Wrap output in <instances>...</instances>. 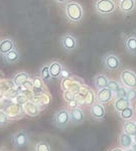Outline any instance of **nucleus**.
<instances>
[{
	"label": "nucleus",
	"mask_w": 136,
	"mask_h": 151,
	"mask_svg": "<svg viewBox=\"0 0 136 151\" xmlns=\"http://www.w3.org/2000/svg\"><path fill=\"white\" fill-rule=\"evenodd\" d=\"M70 117H71V123L74 124V125L82 124L85 121V119H86L84 111L81 108H79V107L72 108L70 110Z\"/></svg>",
	"instance_id": "9d476101"
},
{
	"label": "nucleus",
	"mask_w": 136,
	"mask_h": 151,
	"mask_svg": "<svg viewBox=\"0 0 136 151\" xmlns=\"http://www.w3.org/2000/svg\"><path fill=\"white\" fill-rule=\"evenodd\" d=\"M126 96H127V89H126V87L120 86L119 90L116 92L115 97L116 98H126Z\"/></svg>",
	"instance_id": "c756f323"
},
{
	"label": "nucleus",
	"mask_w": 136,
	"mask_h": 151,
	"mask_svg": "<svg viewBox=\"0 0 136 151\" xmlns=\"http://www.w3.org/2000/svg\"><path fill=\"white\" fill-rule=\"evenodd\" d=\"M113 95H114L113 92L111 91V90L109 89L108 87H107V88H103V89L98 90V92H97L96 101L98 102V103H101V104L105 105L107 103H109V102L112 100Z\"/></svg>",
	"instance_id": "1a4fd4ad"
},
{
	"label": "nucleus",
	"mask_w": 136,
	"mask_h": 151,
	"mask_svg": "<svg viewBox=\"0 0 136 151\" xmlns=\"http://www.w3.org/2000/svg\"><path fill=\"white\" fill-rule=\"evenodd\" d=\"M135 123H136V121H135Z\"/></svg>",
	"instance_id": "58836bf2"
},
{
	"label": "nucleus",
	"mask_w": 136,
	"mask_h": 151,
	"mask_svg": "<svg viewBox=\"0 0 136 151\" xmlns=\"http://www.w3.org/2000/svg\"><path fill=\"white\" fill-rule=\"evenodd\" d=\"M124 151H134V150H133L131 147H129V148H126V149H125Z\"/></svg>",
	"instance_id": "c9c22d12"
},
{
	"label": "nucleus",
	"mask_w": 136,
	"mask_h": 151,
	"mask_svg": "<svg viewBox=\"0 0 136 151\" xmlns=\"http://www.w3.org/2000/svg\"><path fill=\"white\" fill-rule=\"evenodd\" d=\"M48 67H50V74L53 79H60L62 70L64 69V65L60 64V62L53 60V62H52L48 65Z\"/></svg>",
	"instance_id": "4468645a"
},
{
	"label": "nucleus",
	"mask_w": 136,
	"mask_h": 151,
	"mask_svg": "<svg viewBox=\"0 0 136 151\" xmlns=\"http://www.w3.org/2000/svg\"><path fill=\"white\" fill-rule=\"evenodd\" d=\"M43 82L40 77H35L32 83V90L35 95H42L43 93Z\"/></svg>",
	"instance_id": "aec40b11"
},
{
	"label": "nucleus",
	"mask_w": 136,
	"mask_h": 151,
	"mask_svg": "<svg viewBox=\"0 0 136 151\" xmlns=\"http://www.w3.org/2000/svg\"><path fill=\"white\" fill-rule=\"evenodd\" d=\"M120 80L126 88H136V73L131 70H124L120 74Z\"/></svg>",
	"instance_id": "0eeeda50"
},
{
	"label": "nucleus",
	"mask_w": 136,
	"mask_h": 151,
	"mask_svg": "<svg viewBox=\"0 0 136 151\" xmlns=\"http://www.w3.org/2000/svg\"><path fill=\"white\" fill-rule=\"evenodd\" d=\"M30 80V75L25 72H20V73H17L13 78H12V82L15 86H23L25 85L26 83L28 82Z\"/></svg>",
	"instance_id": "f3484780"
},
{
	"label": "nucleus",
	"mask_w": 136,
	"mask_h": 151,
	"mask_svg": "<svg viewBox=\"0 0 136 151\" xmlns=\"http://www.w3.org/2000/svg\"><path fill=\"white\" fill-rule=\"evenodd\" d=\"M133 142H135L136 143V134L134 136H133Z\"/></svg>",
	"instance_id": "e433bc0d"
},
{
	"label": "nucleus",
	"mask_w": 136,
	"mask_h": 151,
	"mask_svg": "<svg viewBox=\"0 0 136 151\" xmlns=\"http://www.w3.org/2000/svg\"><path fill=\"white\" fill-rule=\"evenodd\" d=\"M126 98L130 101V103L136 102V88H127V96Z\"/></svg>",
	"instance_id": "a878e982"
},
{
	"label": "nucleus",
	"mask_w": 136,
	"mask_h": 151,
	"mask_svg": "<svg viewBox=\"0 0 136 151\" xmlns=\"http://www.w3.org/2000/svg\"><path fill=\"white\" fill-rule=\"evenodd\" d=\"M15 48V42L10 37L2 38L0 40V57H3L7 52Z\"/></svg>",
	"instance_id": "9b49d317"
},
{
	"label": "nucleus",
	"mask_w": 136,
	"mask_h": 151,
	"mask_svg": "<svg viewBox=\"0 0 136 151\" xmlns=\"http://www.w3.org/2000/svg\"><path fill=\"white\" fill-rule=\"evenodd\" d=\"M131 148H132V149L134 150V151H136V143L135 142L132 143V145H131Z\"/></svg>",
	"instance_id": "72a5a7b5"
},
{
	"label": "nucleus",
	"mask_w": 136,
	"mask_h": 151,
	"mask_svg": "<svg viewBox=\"0 0 136 151\" xmlns=\"http://www.w3.org/2000/svg\"><path fill=\"white\" fill-rule=\"evenodd\" d=\"M60 78L62 79H68V78H71V73L69 72L64 67V69L62 70V74H60Z\"/></svg>",
	"instance_id": "2f4dec72"
},
{
	"label": "nucleus",
	"mask_w": 136,
	"mask_h": 151,
	"mask_svg": "<svg viewBox=\"0 0 136 151\" xmlns=\"http://www.w3.org/2000/svg\"><path fill=\"white\" fill-rule=\"evenodd\" d=\"M25 109H26L27 113L30 114V116L38 115V112H40V110H38V108H37V106H36L35 104H33V103H30V102H28V103L26 104Z\"/></svg>",
	"instance_id": "b1692460"
},
{
	"label": "nucleus",
	"mask_w": 136,
	"mask_h": 151,
	"mask_svg": "<svg viewBox=\"0 0 136 151\" xmlns=\"http://www.w3.org/2000/svg\"><path fill=\"white\" fill-rule=\"evenodd\" d=\"M40 77L42 78L45 83H50L53 78L50 74V67H48V65H45L42 67V69L40 70Z\"/></svg>",
	"instance_id": "5701e85b"
},
{
	"label": "nucleus",
	"mask_w": 136,
	"mask_h": 151,
	"mask_svg": "<svg viewBox=\"0 0 136 151\" xmlns=\"http://www.w3.org/2000/svg\"><path fill=\"white\" fill-rule=\"evenodd\" d=\"M60 45L65 52H74L78 47V40L74 35L65 33L60 36Z\"/></svg>",
	"instance_id": "39448f33"
},
{
	"label": "nucleus",
	"mask_w": 136,
	"mask_h": 151,
	"mask_svg": "<svg viewBox=\"0 0 136 151\" xmlns=\"http://www.w3.org/2000/svg\"><path fill=\"white\" fill-rule=\"evenodd\" d=\"M1 58L6 65H14V64H17L19 60H20V53H19L17 48L15 47L14 50H10V52H7L6 55H4Z\"/></svg>",
	"instance_id": "ddd939ff"
},
{
	"label": "nucleus",
	"mask_w": 136,
	"mask_h": 151,
	"mask_svg": "<svg viewBox=\"0 0 136 151\" xmlns=\"http://www.w3.org/2000/svg\"><path fill=\"white\" fill-rule=\"evenodd\" d=\"M57 4H60V5H63V4H65L69 0H53Z\"/></svg>",
	"instance_id": "473e14b6"
},
{
	"label": "nucleus",
	"mask_w": 136,
	"mask_h": 151,
	"mask_svg": "<svg viewBox=\"0 0 136 151\" xmlns=\"http://www.w3.org/2000/svg\"><path fill=\"white\" fill-rule=\"evenodd\" d=\"M129 106H131V103L127 98H116L115 102H114V109L118 113Z\"/></svg>",
	"instance_id": "6ab92c4d"
},
{
	"label": "nucleus",
	"mask_w": 136,
	"mask_h": 151,
	"mask_svg": "<svg viewBox=\"0 0 136 151\" xmlns=\"http://www.w3.org/2000/svg\"><path fill=\"white\" fill-rule=\"evenodd\" d=\"M65 14L72 23H80L84 18V9L77 1H68L65 4Z\"/></svg>",
	"instance_id": "f257e3e1"
},
{
	"label": "nucleus",
	"mask_w": 136,
	"mask_h": 151,
	"mask_svg": "<svg viewBox=\"0 0 136 151\" xmlns=\"http://www.w3.org/2000/svg\"><path fill=\"white\" fill-rule=\"evenodd\" d=\"M90 115H91L92 118L96 121H102L104 120L106 115V110H105V107H104L103 104L101 103H94L90 108Z\"/></svg>",
	"instance_id": "6e6552de"
},
{
	"label": "nucleus",
	"mask_w": 136,
	"mask_h": 151,
	"mask_svg": "<svg viewBox=\"0 0 136 151\" xmlns=\"http://www.w3.org/2000/svg\"><path fill=\"white\" fill-rule=\"evenodd\" d=\"M112 151H123L122 148H114Z\"/></svg>",
	"instance_id": "f704fd0d"
},
{
	"label": "nucleus",
	"mask_w": 136,
	"mask_h": 151,
	"mask_svg": "<svg viewBox=\"0 0 136 151\" xmlns=\"http://www.w3.org/2000/svg\"><path fill=\"white\" fill-rule=\"evenodd\" d=\"M136 9V0H121L119 2V10L124 14H130Z\"/></svg>",
	"instance_id": "f8f14e48"
},
{
	"label": "nucleus",
	"mask_w": 136,
	"mask_h": 151,
	"mask_svg": "<svg viewBox=\"0 0 136 151\" xmlns=\"http://www.w3.org/2000/svg\"><path fill=\"white\" fill-rule=\"evenodd\" d=\"M35 151H52V150H50V146L47 141L42 140L36 143Z\"/></svg>",
	"instance_id": "393cba45"
},
{
	"label": "nucleus",
	"mask_w": 136,
	"mask_h": 151,
	"mask_svg": "<svg viewBox=\"0 0 136 151\" xmlns=\"http://www.w3.org/2000/svg\"><path fill=\"white\" fill-rule=\"evenodd\" d=\"M119 1H121V0H119Z\"/></svg>",
	"instance_id": "4c0bfd02"
},
{
	"label": "nucleus",
	"mask_w": 136,
	"mask_h": 151,
	"mask_svg": "<svg viewBox=\"0 0 136 151\" xmlns=\"http://www.w3.org/2000/svg\"><path fill=\"white\" fill-rule=\"evenodd\" d=\"M125 50L129 55H136V35H131L126 37Z\"/></svg>",
	"instance_id": "2eb2a0df"
},
{
	"label": "nucleus",
	"mask_w": 136,
	"mask_h": 151,
	"mask_svg": "<svg viewBox=\"0 0 136 151\" xmlns=\"http://www.w3.org/2000/svg\"><path fill=\"white\" fill-rule=\"evenodd\" d=\"M53 124L60 130H64L67 128L71 124L70 111L65 108L59 109L53 117Z\"/></svg>",
	"instance_id": "7ed1b4c3"
},
{
	"label": "nucleus",
	"mask_w": 136,
	"mask_h": 151,
	"mask_svg": "<svg viewBox=\"0 0 136 151\" xmlns=\"http://www.w3.org/2000/svg\"><path fill=\"white\" fill-rule=\"evenodd\" d=\"M108 82H109L108 78L103 74H97L93 79L94 86L97 90L103 89V88H107L108 87Z\"/></svg>",
	"instance_id": "dca6fc26"
},
{
	"label": "nucleus",
	"mask_w": 136,
	"mask_h": 151,
	"mask_svg": "<svg viewBox=\"0 0 136 151\" xmlns=\"http://www.w3.org/2000/svg\"><path fill=\"white\" fill-rule=\"evenodd\" d=\"M104 68L109 72H115L121 68V60L118 55L114 53H107L103 58Z\"/></svg>",
	"instance_id": "423d86ee"
},
{
	"label": "nucleus",
	"mask_w": 136,
	"mask_h": 151,
	"mask_svg": "<svg viewBox=\"0 0 136 151\" xmlns=\"http://www.w3.org/2000/svg\"><path fill=\"white\" fill-rule=\"evenodd\" d=\"M108 88L111 90V91L113 92V94L115 95L116 94V92L119 90V88H120V85H119V83L118 82H116V81H109L108 82Z\"/></svg>",
	"instance_id": "c85d7f7f"
},
{
	"label": "nucleus",
	"mask_w": 136,
	"mask_h": 151,
	"mask_svg": "<svg viewBox=\"0 0 136 151\" xmlns=\"http://www.w3.org/2000/svg\"><path fill=\"white\" fill-rule=\"evenodd\" d=\"M30 142V136L27 131L19 130L11 135V144L15 149H23L27 147Z\"/></svg>",
	"instance_id": "20e7f679"
},
{
	"label": "nucleus",
	"mask_w": 136,
	"mask_h": 151,
	"mask_svg": "<svg viewBox=\"0 0 136 151\" xmlns=\"http://www.w3.org/2000/svg\"><path fill=\"white\" fill-rule=\"evenodd\" d=\"M94 8L97 13L102 17L111 15L116 9V3L113 0H96Z\"/></svg>",
	"instance_id": "f03ea898"
},
{
	"label": "nucleus",
	"mask_w": 136,
	"mask_h": 151,
	"mask_svg": "<svg viewBox=\"0 0 136 151\" xmlns=\"http://www.w3.org/2000/svg\"><path fill=\"white\" fill-rule=\"evenodd\" d=\"M95 100H96V97H95V95L93 93V91H88V93L86 95V103L87 105H89V106H92L94 103H95Z\"/></svg>",
	"instance_id": "cd10ccee"
},
{
	"label": "nucleus",
	"mask_w": 136,
	"mask_h": 151,
	"mask_svg": "<svg viewBox=\"0 0 136 151\" xmlns=\"http://www.w3.org/2000/svg\"><path fill=\"white\" fill-rule=\"evenodd\" d=\"M64 98H65V101L71 102V101H73V100L76 99V95L73 93V92L70 91V90H65V91L64 92Z\"/></svg>",
	"instance_id": "7c9ffc66"
},
{
	"label": "nucleus",
	"mask_w": 136,
	"mask_h": 151,
	"mask_svg": "<svg viewBox=\"0 0 136 151\" xmlns=\"http://www.w3.org/2000/svg\"><path fill=\"white\" fill-rule=\"evenodd\" d=\"M119 116L122 120L127 121V120H131V119L134 117V109L131 106L125 108L124 110H122L121 112H119Z\"/></svg>",
	"instance_id": "4be33fe9"
},
{
	"label": "nucleus",
	"mask_w": 136,
	"mask_h": 151,
	"mask_svg": "<svg viewBox=\"0 0 136 151\" xmlns=\"http://www.w3.org/2000/svg\"><path fill=\"white\" fill-rule=\"evenodd\" d=\"M10 124L8 116L3 111H0V127H5V126Z\"/></svg>",
	"instance_id": "bb28decb"
},
{
	"label": "nucleus",
	"mask_w": 136,
	"mask_h": 151,
	"mask_svg": "<svg viewBox=\"0 0 136 151\" xmlns=\"http://www.w3.org/2000/svg\"><path fill=\"white\" fill-rule=\"evenodd\" d=\"M123 132L129 134L131 136H134L136 134V123L134 121L127 120L123 124Z\"/></svg>",
	"instance_id": "412c9836"
},
{
	"label": "nucleus",
	"mask_w": 136,
	"mask_h": 151,
	"mask_svg": "<svg viewBox=\"0 0 136 151\" xmlns=\"http://www.w3.org/2000/svg\"><path fill=\"white\" fill-rule=\"evenodd\" d=\"M118 141H119V145H120V147L126 149V148L131 147V145H132L133 136H131V135H129V134L123 132V133H121L120 135H119Z\"/></svg>",
	"instance_id": "a211bd4d"
}]
</instances>
